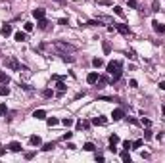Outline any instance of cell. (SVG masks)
<instances>
[{
	"instance_id": "f35d334b",
	"label": "cell",
	"mask_w": 165,
	"mask_h": 163,
	"mask_svg": "<svg viewBox=\"0 0 165 163\" xmlns=\"http://www.w3.org/2000/svg\"><path fill=\"white\" fill-rule=\"evenodd\" d=\"M129 84H131V88H136V86H138V83H136L134 79H131V81H129Z\"/></svg>"
},
{
	"instance_id": "ffe728a7",
	"label": "cell",
	"mask_w": 165,
	"mask_h": 163,
	"mask_svg": "<svg viewBox=\"0 0 165 163\" xmlns=\"http://www.w3.org/2000/svg\"><path fill=\"white\" fill-rule=\"evenodd\" d=\"M117 144H119V136H117V134H111L110 136V146H117Z\"/></svg>"
},
{
	"instance_id": "ac0fdd59",
	"label": "cell",
	"mask_w": 165,
	"mask_h": 163,
	"mask_svg": "<svg viewBox=\"0 0 165 163\" xmlns=\"http://www.w3.org/2000/svg\"><path fill=\"white\" fill-rule=\"evenodd\" d=\"M121 159H123L125 163H131V154H129V150H123V152H121Z\"/></svg>"
},
{
	"instance_id": "4dcf8cb0",
	"label": "cell",
	"mask_w": 165,
	"mask_h": 163,
	"mask_svg": "<svg viewBox=\"0 0 165 163\" xmlns=\"http://www.w3.org/2000/svg\"><path fill=\"white\" fill-rule=\"evenodd\" d=\"M62 60L67 61V63H71V61H75V58H73V56H67V54H64V56H62Z\"/></svg>"
},
{
	"instance_id": "60d3db41",
	"label": "cell",
	"mask_w": 165,
	"mask_h": 163,
	"mask_svg": "<svg viewBox=\"0 0 165 163\" xmlns=\"http://www.w3.org/2000/svg\"><path fill=\"white\" fill-rule=\"evenodd\" d=\"M140 123H142L144 127H150V125H152V123H150V119H144V117H142V121H140Z\"/></svg>"
},
{
	"instance_id": "e575fe53",
	"label": "cell",
	"mask_w": 165,
	"mask_h": 163,
	"mask_svg": "<svg viewBox=\"0 0 165 163\" xmlns=\"http://www.w3.org/2000/svg\"><path fill=\"white\" fill-rule=\"evenodd\" d=\"M42 96H44V98H52V96H54V92H52L50 88H46L44 92H42Z\"/></svg>"
},
{
	"instance_id": "f6af8a7d",
	"label": "cell",
	"mask_w": 165,
	"mask_h": 163,
	"mask_svg": "<svg viewBox=\"0 0 165 163\" xmlns=\"http://www.w3.org/2000/svg\"><path fill=\"white\" fill-rule=\"evenodd\" d=\"M96 161H104V155H102V154H96Z\"/></svg>"
},
{
	"instance_id": "4fadbf2b",
	"label": "cell",
	"mask_w": 165,
	"mask_h": 163,
	"mask_svg": "<svg viewBox=\"0 0 165 163\" xmlns=\"http://www.w3.org/2000/svg\"><path fill=\"white\" fill-rule=\"evenodd\" d=\"M56 88H58V92H65V90H67V84H65L62 79H58V84H56Z\"/></svg>"
},
{
	"instance_id": "5b68a950",
	"label": "cell",
	"mask_w": 165,
	"mask_h": 163,
	"mask_svg": "<svg viewBox=\"0 0 165 163\" xmlns=\"http://www.w3.org/2000/svg\"><path fill=\"white\" fill-rule=\"evenodd\" d=\"M98 79H100V75H98V71H92V73L87 75V83L88 84H96Z\"/></svg>"
},
{
	"instance_id": "7402d4cb",
	"label": "cell",
	"mask_w": 165,
	"mask_h": 163,
	"mask_svg": "<svg viewBox=\"0 0 165 163\" xmlns=\"http://www.w3.org/2000/svg\"><path fill=\"white\" fill-rule=\"evenodd\" d=\"M54 148H56V142H48V144L42 146V150H44V152H52Z\"/></svg>"
},
{
	"instance_id": "b9f144b4",
	"label": "cell",
	"mask_w": 165,
	"mask_h": 163,
	"mask_svg": "<svg viewBox=\"0 0 165 163\" xmlns=\"http://www.w3.org/2000/svg\"><path fill=\"white\" fill-rule=\"evenodd\" d=\"M71 136H73V132H65V134L62 136V138H64V140H69V138H71Z\"/></svg>"
},
{
	"instance_id": "3957f363",
	"label": "cell",
	"mask_w": 165,
	"mask_h": 163,
	"mask_svg": "<svg viewBox=\"0 0 165 163\" xmlns=\"http://www.w3.org/2000/svg\"><path fill=\"white\" fill-rule=\"evenodd\" d=\"M113 27H115V31H119L123 37H129V35H131V29H129L125 23H113Z\"/></svg>"
},
{
	"instance_id": "ab89813d",
	"label": "cell",
	"mask_w": 165,
	"mask_h": 163,
	"mask_svg": "<svg viewBox=\"0 0 165 163\" xmlns=\"http://www.w3.org/2000/svg\"><path fill=\"white\" fill-rule=\"evenodd\" d=\"M58 23H60V25H69V19H65V17H62V19H60V21H58Z\"/></svg>"
},
{
	"instance_id": "836d02e7",
	"label": "cell",
	"mask_w": 165,
	"mask_h": 163,
	"mask_svg": "<svg viewBox=\"0 0 165 163\" xmlns=\"http://www.w3.org/2000/svg\"><path fill=\"white\" fill-rule=\"evenodd\" d=\"M102 46H104V52H106V54H110V52H111V46H110V42H106V40H104V44H102Z\"/></svg>"
},
{
	"instance_id": "d590c367",
	"label": "cell",
	"mask_w": 165,
	"mask_h": 163,
	"mask_svg": "<svg viewBox=\"0 0 165 163\" xmlns=\"http://www.w3.org/2000/svg\"><path fill=\"white\" fill-rule=\"evenodd\" d=\"M98 100H108V102H117V98H111V96H100Z\"/></svg>"
},
{
	"instance_id": "7bdbcfd3",
	"label": "cell",
	"mask_w": 165,
	"mask_h": 163,
	"mask_svg": "<svg viewBox=\"0 0 165 163\" xmlns=\"http://www.w3.org/2000/svg\"><path fill=\"white\" fill-rule=\"evenodd\" d=\"M33 155H35V152H27V154H25V159H33Z\"/></svg>"
},
{
	"instance_id": "e0dca14e",
	"label": "cell",
	"mask_w": 165,
	"mask_h": 163,
	"mask_svg": "<svg viewBox=\"0 0 165 163\" xmlns=\"http://www.w3.org/2000/svg\"><path fill=\"white\" fill-rule=\"evenodd\" d=\"M88 127H90V121H79L77 123V130H82V129L87 130Z\"/></svg>"
},
{
	"instance_id": "c3c4849f",
	"label": "cell",
	"mask_w": 165,
	"mask_h": 163,
	"mask_svg": "<svg viewBox=\"0 0 165 163\" xmlns=\"http://www.w3.org/2000/svg\"><path fill=\"white\" fill-rule=\"evenodd\" d=\"M163 113H165V106H163Z\"/></svg>"
},
{
	"instance_id": "8fae6325",
	"label": "cell",
	"mask_w": 165,
	"mask_h": 163,
	"mask_svg": "<svg viewBox=\"0 0 165 163\" xmlns=\"http://www.w3.org/2000/svg\"><path fill=\"white\" fill-rule=\"evenodd\" d=\"M8 148H10V152H15V154H17V152H21V144H19V142H10L8 144Z\"/></svg>"
},
{
	"instance_id": "f1b7e54d",
	"label": "cell",
	"mask_w": 165,
	"mask_h": 163,
	"mask_svg": "<svg viewBox=\"0 0 165 163\" xmlns=\"http://www.w3.org/2000/svg\"><path fill=\"white\" fill-rule=\"evenodd\" d=\"M152 12H159V2H157V0L152 2Z\"/></svg>"
},
{
	"instance_id": "f546056e",
	"label": "cell",
	"mask_w": 165,
	"mask_h": 163,
	"mask_svg": "<svg viewBox=\"0 0 165 163\" xmlns=\"http://www.w3.org/2000/svg\"><path fill=\"white\" fill-rule=\"evenodd\" d=\"M6 113H8V107H6V104H0V117L6 115Z\"/></svg>"
},
{
	"instance_id": "d6986e66",
	"label": "cell",
	"mask_w": 165,
	"mask_h": 163,
	"mask_svg": "<svg viewBox=\"0 0 165 163\" xmlns=\"http://www.w3.org/2000/svg\"><path fill=\"white\" fill-rule=\"evenodd\" d=\"M46 123H48V127H56L60 121H58L56 117H46Z\"/></svg>"
},
{
	"instance_id": "d6a6232c",
	"label": "cell",
	"mask_w": 165,
	"mask_h": 163,
	"mask_svg": "<svg viewBox=\"0 0 165 163\" xmlns=\"http://www.w3.org/2000/svg\"><path fill=\"white\" fill-rule=\"evenodd\" d=\"M123 148L125 150H131V148H133V142H131V140H123Z\"/></svg>"
},
{
	"instance_id": "ee69618b",
	"label": "cell",
	"mask_w": 165,
	"mask_h": 163,
	"mask_svg": "<svg viewBox=\"0 0 165 163\" xmlns=\"http://www.w3.org/2000/svg\"><path fill=\"white\" fill-rule=\"evenodd\" d=\"M127 121L133 123V125H138V121H136V119H133V117H127Z\"/></svg>"
},
{
	"instance_id": "8992f818",
	"label": "cell",
	"mask_w": 165,
	"mask_h": 163,
	"mask_svg": "<svg viewBox=\"0 0 165 163\" xmlns=\"http://www.w3.org/2000/svg\"><path fill=\"white\" fill-rule=\"evenodd\" d=\"M33 17L37 19V21H38V19H44V17H46V10H44V8H37V10H33Z\"/></svg>"
},
{
	"instance_id": "7dc6e473",
	"label": "cell",
	"mask_w": 165,
	"mask_h": 163,
	"mask_svg": "<svg viewBox=\"0 0 165 163\" xmlns=\"http://www.w3.org/2000/svg\"><path fill=\"white\" fill-rule=\"evenodd\" d=\"M56 2H60V4H64V2H65V0H56Z\"/></svg>"
},
{
	"instance_id": "ba28073f",
	"label": "cell",
	"mask_w": 165,
	"mask_h": 163,
	"mask_svg": "<svg viewBox=\"0 0 165 163\" xmlns=\"http://www.w3.org/2000/svg\"><path fill=\"white\" fill-rule=\"evenodd\" d=\"M152 25H154V31H156V33H159V35H163V33H165V25L159 23L157 19H154V21H152Z\"/></svg>"
},
{
	"instance_id": "d4e9b609",
	"label": "cell",
	"mask_w": 165,
	"mask_h": 163,
	"mask_svg": "<svg viewBox=\"0 0 165 163\" xmlns=\"http://www.w3.org/2000/svg\"><path fill=\"white\" fill-rule=\"evenodd\" d=\"M113 12H115V15L123 17V8H121V6H113Z\"/></svg>"
},
{
	"instance_id": "484cf974",
	"label": "cell",
	"mask_w": 165,
	"mask_h": 163,
	"mask_svg": "<svg viewBox=\"0 0 165 163\" xmlns=\"http://www.w3.org/2000/svg\"><path fill=\"white\" fill-rule=\"evenodd\" d=\"M33 27H35V25H33L31 21H27V23L23 25V29H25V33H31V31H33Z\"/></svg>"
},
{
	"instance_id": "8d00e7d4",
	"label": "cell",
	"mask_w": 165,
	"mask_h": 163,
	"mask_svg": "<svg viewBox=\"0 0 165 163\" xmlns=\"http://www.w3.org/2000/svg\"><path fill=\"white\" fill-rule=\"evenodd\" d=\"M144 138H146V140H150V138H152V130H150V129L144 130Z\"/></svg>"
},
{
	"instance_id": "6da1fadb",
	"label": "cell",
	"mask_w": 165,
	"mask_h": 163,
	"mask_svg": "<svg viewBox=\"0 0 165 163\" xmlns=\"http://www.w3.org/2000/svg\"><path fill=\"white\" fill-rule=\"evenodd\" d=\"M106 69H108V73L111 75V79H110V83L113 84V83H117V81L121 79V73H123V61L121 60H113V61H110V63H108V67H106Z\"/></svg>"
},
{
	"instance_id": "2e32d148",
	"label": "cell",
	"mask_w": 165,
	"mask_h": 163,
	"mask_svg": "<svg viewBox=\"0 0 165 163\" xmlns=\"http://www.w3.org/2000/svg\"><path fill=\"white\" fill-rule=\"evenodd\" d=\"M0 83H2V84H8L10 83V75L4 73V71H0Z\"/></svg>"
},
{
	"instance_id": "603a6c76",
	"label": "cell",
	"mask_w": 165,
	"mask_h": 163,
	"mask_svg": "<svg viewBox=\"0 0 165 163\" xmlns=\"http://www.w3.org/2000/svg\"><path fill=\"white\" fill-rule=\"evenodd\" d=\"M8 94H10V88L6 84H2V86H0V96H8Z\"/></svg>"
},
{
	"instance_id": "4316f807",
	"label": "cell",
	"mask_w": 165,
	"mask_h": 163,
	"mask_svg": "<svg viewBox=\"0 0 165 163\" xmlns=\"http://www.w3.org/2000/svg\"><path fill=\"white\" fill-rule=\"evenodd\" d=\"M62 123H64L65 127H71L73 125V119H71V117H65V119H62Z\"/></svg>"
},
{
	"instance_id": "7c38bea8",
	"label": "cell",
	"mask_w": 165,
	"mask_h": 163,
	"mask_svg": "<svg viewBox=\"0 0 165 163\" xmlns=\"http://www.w3.org/2000/svg\"><path fill=\"white\" fill-rule=\"evenodd\" d=\"M14 38H15V40H17V42H23V40H27V33H25V31H17V33H15V35H14Z\"/></svg>"
},
{
	"instance_id": "83f0119b",
	"label": "cell",
	"mask_w": 165,
	"mask_h": 163,
	"mask_svg": "<svg viewBox=\"0 0 165 163\" xmlns=\"http://www.w3.org/2000/svg\"><path fill=\"white\" fill-rule=\"evenodd\" d=\"M142 144H144L142 140H134V142H133V148H131V150H138V148H140Z\"/></svg>"
},
{
	"instance_id": "5bb4252c",
	"label": "cell",
	"mask_w": 165,
	"mask_h": 163,
	"mask_svg": "<svg viewBox=\"0 0 165 163\" xmlns=\"http://www.w3.org/2000/svg\"><path fill=\"white\" fill-rule=\"evenodd\" d=\"M48 25H50V23H48V19H38V29H41V31H46V29H48Z\"/></svg>"
},
{
	"instance_id": "9a60e30c",
	"label": "cell",
	"mask_w": 165,
	"mask_h": 163,
	"mask_svg": "<svg viewBox=\"0 0 165 163\" xmlns=\"http://www.w3.org/2000/svg\"><path fill=\"white\" fill-rule=\"evenodd\" d=\"M33 117H35V119H46V111L44 109H37V111L33 113Z\"/></svg>"
},
{
	"instance_id": "52a82bcc",
	"label": "cell",
	"mask_w": 165,
	"mask_h": 163,
	"mask_svg": "<svg viewBox=\"0 0 165 163\" xmlns=\"http://www.w3.org/2000/svg\"><path fill=\"white\" fill-rule=\"evenodd\" d=\"M123 117H125V111H123V109H121V107H117V109H113V113H111V119H113V121H121Z\"/></svg>"
},
{
	"instance_id": "1f68e13d",
	"label": "cell",
	"mask_w": 165,
	"mask_h": 163,
	"mask_svg": "<svg viewBox=\"0 0 165 163\" xmlns=\"http://www.w3.org/2000/svg\"><path fill=\"white\" fill-rule=\"evenodd\" d=\"M87 25H90V27H98V25H102V23H100V19H92V21H88Z\"/></svg>"
},
{
	"instance_id": "44dd1931",
	"label": "cell",
	"mask_w": 165,
	"mask_h": 163,
	"mask_svg": "<svg viewBox=\"0 0 165 163\" xmlns=\"http://www.w3.org/2000/svg\"><path fill=\"white\" fill-rule=\"evenodd\" d=\"M92 65H94V67H102V65H104V60H102V58H94V60H92Z\"/></svg>"
},
{
	"instance_id": "9c48e42d",
	"label": "cell",
	"mask_w": 165,
	"mask_h": 163,
	"mask_svg": "<svg viewBox=\"0 0 165 163\" xmlns=\"http://www.w3.org/2000/svg\"><path fill=\"white\" fill-rule=\"evenodd\" d=\"M12 33H14V31H12V25H8V23H6L4 27L0 29V35H2V37H10Z\"/></svg>"
},
{
	"instance_id": "7a4b0ae2",
	"label": "cell",
	"mask_w": 165,
	"mask_h": 163,
	"mask_svg": "<svg viewBox=\"0 0 165 163\" xmlns=\"http://www.w3.org/2000/svg\"><path fill=\"white\" fill-rule=\"evenodd\" d=\"M4 65L8 67V69H12V71H19L21 69V63H19L14 56H6L4 58Z\"/></svg>"
},
{
	"instance_id": "74e56055",
	"label": "cell",
	"mask_w": 165,
	"mask_h": 163,
	"mask_svg": "<svg viewBox=\"0 0 165 163\" xmlns=\"http://www.w3.org/2000/svg\"><path fill=\"white\" fill-rule=\"evenodd\" d=\"M129 6L131 8H138V0H129Z\"/></svg>"
},
{
	"instance_id": "277c9868",
	"label": "cell",
	"mask_w": 165,
	"mask_h": 163,
	"mask_svg": "<svg viewBox=\"0 0 165 163\" xmlns=\"http://www.w3.org/2000/svg\"><path fill=\"white\" fill-rule=\"evenodd\" d=\"M92 125H96V127H104V125H108V119H106L104 115H98V117H92Z\"/></svg>"
},
{
	"instance_id": "cb8c5ba5",
	"label": "cell",
	"mask_w": 165,
	"mask_h": 163,
	"mask_svg": "<svg viewBox=\"0 0 165 163\" xmlns=\"http://www.w3.org/2000/svg\"><path fill=\"white\" fill-rule=\"evenodd\" d=\"M82 150H85V152H94V144H92V142H87V144L82 146Z\"/></svg>"
},
{
	"instance_id": "bcb514c9",
	"label": "cell",
	"mask_w": 165,
	"mask_h": 163,
	"mask_svg": "<svg viewBox=\"0 0 165 163\" xmlns=\"http://www.w3.org/2000/svg\"><path fill=\"white\" fill-rule=\"evenodd\" d=\"M159 88H161V90H165V81H161V83H159Z\"/></svg>"
},
{
	"instance_id": "30bf717a",
	"label": "cell",
	"mask_w": 165,
	"mask_h": 163,
	"mask_svg": "<svg viewBox=\"0 0 165 163\" xmlns=\"http://www.w3.org/2000/svg\"><path fill=\"white\" fill-rule=\"evenodd\" d=\"M29 144H31V146H41V144H42V140H41V136H37V134H33V136H29Z\"/></svg>"
}]
</instances>
